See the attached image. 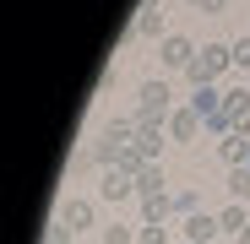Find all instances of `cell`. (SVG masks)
I'll return each instance as SVG.
<instances>
[{
	"label": "cell",
	"instance_id": "cell-1",
	"mask_svg": "<svg viewBox=\"0 0 250 244\" xmlns=\"http://www.w3.org/2000/svg\"><path fill=\"white\" fill-rule=\"evenodd\" d=\"M229 65H234V49H229V44H201L185 76H190V87H212V81H218Z\"/></svg>",
	"mask_w": 250,
	"mask_h": 244
},
{
	"label": "cell",
	"instance_id": "cell-2",
	"mask_svg": "<svg viewBox=\"0 0 250 244\" xmlns=\"http://www.w3.org/2000/svg\"><path fill=\"white\" fill-rule=\"evenodd\" d=\"M169 103H174L169 81H158V76H152V81H142V87H136V119H158V125H163V119L174 114Z\"/></svg>",
	"mask_w": 250,
	"mask_h": 244
},
{
	"label": "cell",
	"instance_id": "cell-3",
	"mask_svg": "<svg viewBox=\"0 0 250 244\" xmlns=\"http://www.w3.org/2000/svg\"><path fill=\"white\" fill-rule=\"evenodd\" d=\"M55 223H60V228H71V233H82V228H93V223H98V206H93L87 195H65Z\"/></svg>",
	"mask_w": 250,
	"mask_h": 244
},
{
	"label": "cell",
	"instance_id": "cell-4",
	"mask_svg": "<svg viewBox=\"0 0 250 244\" xmlns=\"http://www.w3.org/2000/svg\"><path fill=\"white\" fill-rule=\"evenodd\" d=\"M190 60H196V44H190L185 33L163 38V71H190Z\"/></svg>",
	"mask_w": 250,
	"mask_h": 244
},
{
	"label": "cell",
	"instance_id": "cell-5",
	"mask_svg": "<svg viewBox=\"0 0 250 244\" xmlns=\"http://www.w3.org/2000/svg\"><path fill=\"white\" fill-rule=\"evenodd\" d=\"M190 109L201 114V125H212V119L229 109V98H223V87L212 81V87H196V93H190Z\"/></svg>",
	"mask_w": 250,
	"mask_h": 244
},
{
	"label": "cell",
	"instance_id": "cell-6",
	"mask_svg": "<svg viewBox=\"0 0 250 244\" xmlns=\"http://www.w3.org/2000/svg\"><path fill=\"white\" fill-rule=\"evenodd\" d=\"M98 195H104V201H131V195H136V174H125V169H104Z\"/></svg>",
	"mask_w": 250,
	"mask_h": 244
},
{
	"label": "cell",
	"instance_id": "cell-7",
	"mask_svg": "<svg viewBox=\"0 0 250 244\" xmlns=\"http://www.w3.org/2000/svg\"><path fill=\"white\" fill-rule=\"evenodd\" d=\"M180 228H185V239H190V244H212V239L223 233V228H218V212H190Z\"/></svg>",
	"mask_w": 250,
	"mask_h": 244
},
{
	"label": "cell",
	"instance_id": "cell-8",
	"mask_svg": "<svg viewBox=\"0 0 250 244\" xmlns=\"http://www.w3.org/2000/svg\"><path fill=\"white\" fill-rule=\"evenodd\" d=\"M196 131H201V114H196L190 103L169 114V141H196Z\"/></svg>",
	"mask_w": 250,
	"mask_h": 244
},
{
	"label": "cell",
	"instance_id": "cell-9",
	"mask_svg": "<svg viewBox=\"0 0 250 244\" xmlns=\"http://www.w3.org/2000/svg\"><path fill=\"white\" fill-rule=\"evenodd\" d=\"M131 27H136L142 38H169V33H163V0H147V11H142Z\"/></svg>",
	"mask_w": 250,
	"mask_h": 244
},
{
	"label": "cell",
	"instance_id": "cell-10",
	"mask_svg": "<svg viewBox=\"0 0 250 244\" xmlns=\"http://www.w3.org/2000/svg\"><path fill=\"white\" fill-rule=\"evenodd\" d=\"M136 152H142L147 163H158V152H163V125H158V119H142V136H136Z\"/></svg>",
	"mask_w": 250,
	"mask_h": 244
},
{
	"label": "cell",
	"instance_id": "cell-11",
	"mask_svg": "<svg viewBox=\"0 0 250 244\" xmlns=\"http://www.w3.org/2000/svg\"><path fill=\"white\" fill-rule=\"evenodd\" d=\"M163 185H169V179H163V163H147V169L136 174V195H142V201H147V195H169Z\"/></svg>",
	"mask_w": 250,
	"mask_h": 244
},
{
	"label": "cell",
	"instance_id": "cell-12",
	"mask_svg": "<svg viewBox=\"0 0 250 244\" xmlns=\"http://www.w3.org/2000/svg\"><path fill=\"white\" fill-rule=\"evenodd\" d=\"M218 157L229 163V169H239V163L250 157V136H239V131H234V136H223V141H218Z\"/></svg>",
	"mask_w": 250,
	"mask_h": 244
},
{
	"label": "cell",
	"instance_id": "cell-13",
	"mask_svg": "<svg viewBox=\"0 0 250 244\" xmlns=\"http://www.w3.org/2000/svg\"><path fill=\"white\" fill-rule=\"evenodd\" d=\"M245 223H250V212H245V201H229V206L218 212V228H223V233H234V239L245 233Z\"/></svg>",
	"mask_w": 250,
	"mask_h": 244
},
{
	"label": "cell",
	"instance_id": "cell-14",
	"mask_svg": "<svg viewBox=\"0 0 250 244\" xmlns=\"http://www.w3.org/2000/svg\"><path fill=\"white\" fill-rule=\"evenodd\" d=\"M229 201H250V163L229 169Z\"/></svg>",
	"mask_w": 250,
	"mask_h": 244
},
{
	"label": "cell",
	"instance_id": "cell-15",
	"mask_svg": "<svg viewBox=\"0 0 250 244\" xmlns=\"http://www.w3.org/2000/svg\"><path fill=\"white\" fill-rule=\"evenodd\" d=\"M174 212H169V195H147L142 201V223H169Z\"/></svg>",
	"mask_w": 250,
	"mask_h": 244
},
{
	"label": "cell",
	"instance_id": "cell-16",
	"mask_svg": "<svg viewBox=\"0 0 250 244\" xmlns=\"http://www.w3.org/2000/svg\"><path fill=\"white\" fill-rule=\"evenodd\" d=\"M169 212H174V217H190V212H201V195H196V190H174V195H169Z\"/></svg>",
	"mask_w": 250,
	"mask_h": 244
},
{
	"label": "cell",
	"instance_id": "cell-17",
	"mask_svg": "<svg viewBox=\"0 0 250 244\" xmlns=\"http://www.w3.org/2000/svg\"><path fill=\"white\" fill-rule=\"evenodd\" d=\"M136 244H174V233H169V223H142V239Z\"/></svg>",
	"mask_w": 250,
	"mask_h": 244
},
{
	"label": "cell",
	"instance_id": "cell-18",
	"mask_svg": "<svg viewBox=\"0 0 250 244\" xmlns=\"http://www.w3.org/2000/svg\"><path fill=\"white\" fill-rule=\"evenodd\" d=\"M142 239V228H125V223H109L104 228V244H136Z\"/></svg>",
	"mask_w": 250,
	"mask_h": 244
},
{
	"label": "cell",
	"instance_id": "cell-19",
	"mask_svg": "<svg viewBox=\"0 0 250 244\" xmlns=\"http://www.w3.org/2000/svg\"><path fill=\"white\" fill-rule=\"evenodd\" d=\"M223 98H229V114H234V119L250 114V87H223Z\"/></svg>",
	"mask_w": 250,
	"mask_h": 244
},
{
	"label": "cell",
	"instance_id": "cell-20",
	"mask_svg": "<svg viewBox=\"0 0 250 244\" xmlns=\"http://www.w3.org/2000/svg\"><path fill=\"white\" fill-rule=\"evenodd\" d=\"M87 169H98V152L93 147H76L71 152V174H87Z\"/></svg>",
	"mask_w": 250,
	"mask_h": 244
},
{
	"label": "cell",
	"instance_id": "cell-21",
	"mask_svg": "<svg viewBox=\"0 0 250 244\" xmlns=\"http://www.w3.org/2000/svg\"><path fill=\"white\" fill-rule=\"evenodd\" d=\"M229 49H234V65H239V71H250V33L239 38V44H229Z\"/></svg>",
	"mask_w": 250,
	"mask_h": 244
},
{
	"label": "cell",
	"instance_id": "cell-22",
	"mask_svg": "<svg viewBox=\"0 0 250 244\" xmlns=\"http://www.w3.org/2000/svg\"><path fill=\"white\" fill-rule=\"evenodd\" d=\"M190 11H207V17H218V11H229V0H185Z\"/></svg>",
	"mask_w": 250,
	"mask_h": 244
},
{
	"label": "cell",
	"instance_id": "cell-23",
	"mask_svg": "<svg viewBox=\"0 0 250 244\" xmlns=\"http://www.w3.org/2000/svg\"><path fill=\"white\" fill-rule=\"evenodd\" d=\"M234 244H250V223H245V233H239V239H234Z\"/></svg>",
	"mask_w": 250,
	"mask_h": 244
},
{
	"label": "cell",
	"instance_id": "cell-24",
	"mask_svg": "<svg viewBox=\"0 0 250 244\" xmlns=\"http://www.w3.org/2000/svg\"><path fill=\"white\" fill-rule=\"evenodd\" d=\"M245 163H250V157H245Z\"/></svg>",
	"mask_w": 250,
	"mask_h": 244
},
{
	"label": "cell",
	"instance_id": "cell-25",
	"mask_svg": "<svg viewBox=\"0 0 250 244\" xmlns=\"http://www.w3.org/2000/svg\"><path fill=\"white\" fill-rule=\"evenodd\" d=\"M185 244H190V239H185Z\"/></svg>",
	"mask_w": 250,
	"mask_h": 244
}]
</instances>
